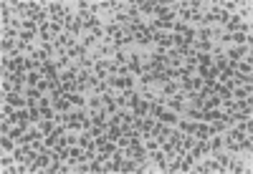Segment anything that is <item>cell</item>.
Instances as JSON below:
<instances>
[{
    "mask_svg": "<svg viewBox=\"0 0 253 174\" xmlns=\"http://www.w3.org/2000/svg\"><path fill=\"white\" fill-rule=\"evenodd\" d=\"M126 31H129L132 43H137V46H150V43H152V28L147 26L144 20H139V23H132Z\"/></svg>",
    "mask_w": 253,
    "mask_h": 174,
    "instance_id": "6da1fadb",
    "label": "cell"
},
{
    "mask_svg": "<svg viewBox=\"0 0 253 174\" xmlns=\"http://www.w3.org/2000/svg\"><path fill=\"white\" fill-rule=\"evenodd\" d=\"M13 157H15V162H18V164L33 167V162H36V157H38V151H36V149H31V146H26V144H20V146L13 151Z\"/></svg>",
    "mask_w": 253,
    "mask_h": 174,
    "instance_id": "7a4b0ae2",
    "label": "cell"
},
{
    "mask_svg": "<svg viewBox=\"0 0 253 174\" xmlns=\"http://www.w3.org/2000/svg\"><path fill=\"white\" fill-rule=\"evenodd\" d=\"M46 10H48L51 20H58V23H63V20L71 15V8H69V5H63V3H48Z\"/></svg>",
    "mask_w": 253,
    "mask_h": 174,
    "instance_id": "3957f363",
    "label": "cell"
},
{
    "mask_svg": "<svg viewBox=\"0 0 253 174\" xmlns=\"http://www.w3.org/2000/svg\"><path fill=\"white\" fill-rule=\"evenodd\" d=\"M139 94L134 91V89H129V91H122V96H117V106L119 108H129V111H132V108L139 104Z\"/></svg>",
    "mask_w": 253,
    "mask_h": 174,
    "instance_id": "277c9868",
    "label": "cell"
},
{
    "mask_svg": "<svg viewBox=\"0 0 253 174\" xmlns=\"http://www.w3.org/2000/svg\"><path fill=\"white\" fill-rule=\"evenodd\" d=\"M203 78L200 76H185L182 78V83H180V89H182V94H195V91H200L203 89Z\"/></svg>",
    "mask_w": 253,
    "mask_h": 174,
    "instance_id": "5b68a950",
    "label": "cell"
},
{
    "mask_svg": "<svg viewBox=\"0 0 253 174\" xmlns=\"http://www.w3.org/2000/svg\"><path fill=\"white\" fill-rule=\"evenodd\" d=\"M109 86H114V89H122V91H129L134 89V78L132 76H109L107 78Z\"/></svg>",
    "mask_w": 253,
    "mask_h": 174,
    "instance_id": "8992f818",
    "label": "cell"
},
{
    "mask_svg": "<svg viewBox=\"0 0 253 174\" xmlns=\"http://www.w3.org/2000/svg\"><path fill=\"white\" fill-rule=\"evenodd\" d=\"M63 31H66V33H71V35H79L81 31H84V23H81V20H79V15H69L66 20H63Z\"/></svg>",
    "mask_w": 253,
    "mask_h": 174,
    "instance_id": "52a82bcc",
    "label": "cell"
},
{
    "mask_svg": "<svg viewBox=\"0 0 253 174\" xmlns=\"http://www.w3.org/2000/svg\"><path fill=\"white\" fill-rule=\"evenodd\" d=\"M3 104H10V106H26L28 108V99L26 96H18V91H8V94H3Z\"/></svg>",
    "mask_w": 253,
    "mask_h": 174,
    "instance_id": "ba28073f",
    "label": "cell"
},
{
    "mask_svg": "<svg viewBox=\"0 0 253 174\" xmlns=\"http://www.w3.org/2000/svg\"><path fill=\"white\" fill-rule=\"evenodd\" d=\"M195 71H198V76H200L203 81H218V73H220L213 63H210V66H198Z\"/></svg>",
    "mask_w": 253,
    "mask_h": 174,
    "instance_id": "9c48e42d",
    "label": "cell"
},
{
    "mask_svg": "<svg viewBox=\"0 0 253 174\" xmlns=\"http://www.w3.org/2000/svg\"><path fill=\"white\" fill-rule=\"evenodd\" d=\"M155 0H142V3H137V10L139 15H155Z\"/></svg>",
    "mask_w": 253,
    "mask_h": 174,
    "instance_id": "30bf717a",
    "label": "cell"
},
{
    "mask_svg": "<svg viewBox=\"0 0 253 174\" xmlns=\"http://www.w3.org/2000/svg\"><path fill=\"white\" fill-rule=\"evenodd\" d=\"M177 94H180V83H175V81L162 83V96H177Z\"/></svg>",
    "mask_w": 253,
    "mask_h": 174,
    "instance_id": "8fae6325",
    "label": "cell"
},
{
    "mask_svg": "<svg viewBox=\"0 0 253 174\" xmlns=\"http://www.w3.org/2000/svg\"><path fill=\"white\" fill-rule=\"evenodd\" d=\"M213 137V132H210V124L205 121V124H198V129H195V139H210Z\"/></svg>",
    "mask_w": 253,
    "mask_h": 174,
    "instance_id": "7c38bea8",
    "label": "cell"
},
{
    "mask_svg": "<svg viewBox=\"0 0 253 174\" xmlns=\"http://www.w3.org/2000/svg\"><path fill=\"white\" fill-rule=\"evenodd\" d=\"M177 126H180L182 134H193V137H195V129H198L195 121H177Z\"/></svg>",
    "mask_w": 253,
    "mask_h": 174,
    "instance_id": "4fadbf2b",
    "label": "cell"
},
{
    "mask_svg": "<svg viewBox=\"0 0 253 174\" xmlns=\"http://www.w3.org/2000/svg\"><path fill=\"white\" fill-rule=\"evenodd\" d=\"M0 146H3L5 154H8V151H15V144H13V139H10L8 134H3V139H0Z\"/></svg>",
    "mask_w": 253,
    "mask_h": 174,
    "instance_id": "5bb4252c",
    "label": "cell"
},
{
    "mask_svg": "<svg viewBox=\"0 0 253 174\" xmlns=\"http://www.w3.org/2000/svg\"><path fill=\"white\" fill-rule=\"evenodd\" d=\"M13 159H15V157H8L5 151H3V162H0V167H3V172H5L8 167H13Z\"/></svg>",
    "mask_w": 253,
    "mask_h": 174,
    "instance_id": "9a60e30c",
    "label": "cell"
}]
</instances>
